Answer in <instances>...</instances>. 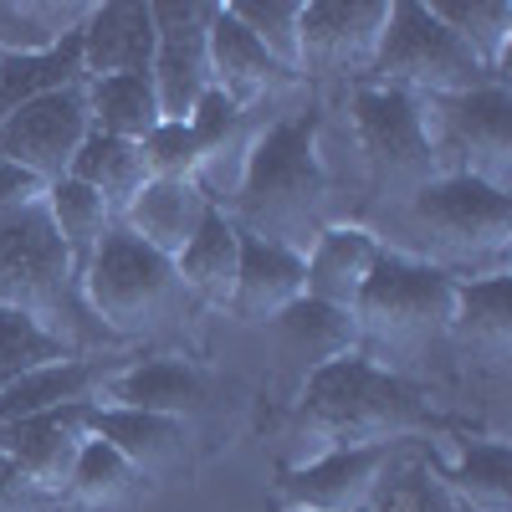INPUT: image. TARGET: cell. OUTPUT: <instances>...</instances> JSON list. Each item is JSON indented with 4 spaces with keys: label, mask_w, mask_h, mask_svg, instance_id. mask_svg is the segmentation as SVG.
Segmentation results:
<instances>
[{
    "label": "cell",
    "mask_w": 512,
    "mask_h": 512,
    "mask_svg": "<svg viewBox=\"0 0 512 512\" xmlns=\"http://www.w3.org/2000/svg\"><path fill=\"white\" fill-rule=\"evenodd\" d=\"M221 210L236 221V231L308 256L313 241L333 226V185L318 154V113L303 108L256 128L241 185Z\"/></svg>",
    "instance_id": "cell-1"
},
{
    "label": "cell",
    "mask_w": 512,
    "mask_h": 512,
    "mask_svg": "<svg viewBox=\"0 0 512 512\" xmlns=\"http://www.w3.org/2000/svg\"><path fill=\"white\" fill-rule=\"evenodd\" d=\"M436 415L410 379L379 369L364 354H349L303 379V405L292 415V466L318 461L328 451L395 446L405 436L431 431Z\"/></svg>",
    "instance_id": "cell-2"
},
{
    "label": "cell",
    "mask_w": 512,
    "mask_h": 512,
    "mask_svg": "<svg viewBox=\"0 0 512 512\" xmlns=\"http://www.w3.org/2000/svg\"><path fill=\"white\" fill-rule=\"evenodd\" d=\"M0 308L26 313L31 323L57 333L72 354H82L88 328L108 338L103 323L82 303V277L47 216V200L0 216Z\"/></svg>",
    "instance_id": "cell-3"
},
{
    "label": "cell",
    "mask_w": 512,
    "mask_h": 512,
    "mask_svg": "<svg viewBox=\"0 0 512 512\" xmlns=\"http://www.w3.org/2000/svg\"><path fill=\"white\" fill-rule=\"evenodd\" d=\"M405 226L425 241L420 262L456 272H507V241H512V195L492 190L472 175H441L405 200Z\"/></svg>",
    "instance_id": "cell-4"
},
{
    "label": "cell",
    "mask_w": 512,
    "mask_h": 512,
    "mask_svg": "<svg viewBox=\"0 0 512 512\" xmlns=\"http://www.w3.org/2000/svg\"><path fill=\"white\" fill-rule=\"evenodd\" d=\"M82 303L103 323L108 338H139V333L175 323L190 308V297L169 256H159L139 236L113 226L98 256L88 262V272H82Z\"/></svg>",
    "instance_id": "cell-5"
},
{
    "label": "cell",
    "mask_w": 512,
    "mask_h": 512,
    "mask_svg": "<svg viewBox=\"0 0 512 512\" xmlns=\"http://www.w3.org/2000/svg\"><path fill=\"white\" fill-rule=\"evenodd\" d=\"M369 77L379 88H400L410 98H461L487 88V82H502V72L482 67L477 52L456 31H446L425 0H395L390 6V26H384Z\"/></svg>",
    "instance_id": "cell-6"
},
{
    "label": "cell",
    "mask_w": 512,
    "mask_h": 512,
    "mask_svg": "<svg viewBox=\"0 0 512 512\" xmlns=\"http://www.w3.org/2000/svg\"><path fill=\"white\" fill-rule=\"evenodd\" d=\"M456 282L441 267L420 262L410 251H379V262L354 303L364 344H384V349H410L420 338H436L451 328V308H456Z\"/></svg>",
    "instance_id": "cell-7"
},
{
    "label": "cell",
    "mask_w": 512,
    "mask_h": 512,
    "mask_svg": "<svg viewBox=\"0 0 512 512\" xmlns=\"http://www.w3.org/2000/svg\"><path fill=\"white\" fill-rule=\"evenodd\" d=\"M349 113H354V134H359V149L369 159V175H374L379 195L410 200L415 190L441 180L436 134H431V118H425L420 98L364 82V88H354Z\"/></svg>",
    "instance_id": "cell-8"
},
{
    "label": "cell",
    "mask_w": 512,
    "mask_h": 512,
    "mask_svg": "<svg viewBox=\"0 0 512 512\" xmlns=\"http://www.w3.org/2000/svg\"><path fill=\"white\" fill-rule=\"evenodd\" d=\"M436 134V154H456L451 175H472L492 190L512 185V93L487 82L461 98H420Z\"/></svg>",
    "instance_id": "cell-9"
},
{
    "label": "cell",
    "mask_w": 512,
    "mask_h": 512,
    "mask_svg": "<svg viewBox=\"0 0 512 512\" xmlns=\"http://www.w3.org/2000/svg\"><path fill=\"white\" fill-rule=\"evenodd\" d=\"M88 88V82H82ZM82 88L67 93H47L36 103H21L16 113L0 118V159L36 175L41 185H57L72 175V159L82 149V139L93 134V118H88V98Z\"/></svg>",
    "instance_id": "cell-10"
},
{
    "label": "cell",
    "mask_w": 512,
    "mask_h": 512,
    "mask_svg": "<svg viewBox=\"0 0 512 512\" xmlns=\"http://www.w3.org/2000/svg\"><path fill=\"white\" fill-rule=\"evenodd\" d=\"M210 0H159L154 6V98L164 123H185L195 113V103L210 93Z\"/></svg>",
    "instance_id": "cell-11"
},
{
    "label": "cell",
    "mask_w": 512,
    "mask_h": 512,
    "mask_svg": "<svg viewBox=\"0 0 512 512\" xmlns=\"http://www.w3.org/2000/svg\"><path fill=\"white\" fill-rule=\"evenodd\" d=\"M390 0H303V67L318 77H364L379 57Z\"/></svg>",
    "instance_id": "cell-12"
},
{
    "label": "cell",
    "mask_w": 512,
    "mask_h": 512,
    "mask_svg": "<svg viewBox=\"0 0 512 512\" xmlns=\"http://www.w3.org/2000/svg\"><path fill=\"white\" fill-rule=\"evenodd\" d=\"M88 441H93V405H57V410L21 415L11 425H0V456H11L21 472L41 492H52L57 502L67 497L72 466H77Z\"/></svg>",
    "instance_id": "cell-13"
},
{
    "label": "cell",
    "mask_w": 512,
    "mask_h": 512,
    "mask_svg": "<svg viewBox=\"0 0 512 512\" xmlns=\"http://www.w3.org/2000/svg\"><path fill=\"white\" fill-rule=\"evenodd\" d=\"M390 451L395 446L328 451L318 461L287 466L277 482V497H282V507H303V512H374Z\"/></svg>",
    "instance_id": "cell-14"
},
{
    "label": "cell",
    "mask_w": 512,
    "mask_h": 512,
    "mask_svg": "<svg viewBox=\"0 0 512 512\" xmlns=\"http://www.w3.org/2000/svg\"><path fill=\"white\" fill-rule=\"evenodd\" d=\"M93 436L108 441L149 487L180 482L190 472V420H169L149 410H118V405H93Z\"/></svg>",
    "instance_id": "cell-15"
},
{
    "label": "cell",
    "mask_w": 512,
    "mask_h": 512,
    "mask_svg": "<svg viewBox=\"0 0 512 512\" xmlns=\"http://www.w3.org/2000/svg\"><path fill=\"white\" fill-rule=\"evenodd\" d=\"M82 41V77H149L154 67V6L144 0H113V6H93L77 31Z\"/></svg>",
    "instance_id": "cell-16"
},
{
    "label": "cell",
    "mask_w": 512,
    "mask_h": 512,
    "mask_svg": "<svg viewBox=\"0 0 512 512\" xmlns=\"http://www.w3.org/2000/svg\"><path fill=\"white\" fill-rule=\"evenodd\" d=\"M267 333L277 344V359L287 369H297V379H308V374H318V369L364 349L359 318L333 308V303H318V297H297L287 313H277L267 323Z\"/></svg>",
    "instance_id": "cell-17"
},
{
    "label": "cell",
    "mask_w": 512,
    "mask_h": 512,
    "mask_svg": "<svg viewBox=\"0 0 512 512\" xmlns=\"http://www.w3.org/2000/svg\"><path fill=\"white\" fill-rule=\"evenodd\" d=\"M205 374L190 359L159 354V359H139V364H118L103 384L98 405H118V410H149V415H169V420H190L205 410Z\"/></svg>",
    "instance_id": "cell-18"
},
{
    "label": "cell",
    "mask_w": 512,
    "mask_h": 512,
    "mask_svg": "<svg viewBox=\"0 0 512 512\" xmlns=\"http://www.w3.org/2000/svg\"><path fill=\"white\" fill-rule=\"evenodd\" d=\"M297 297H308L303 256L241 231V272H236V297H231L226 313L251 323V328H267L277 313H287L297 303Z\"/></svg>",
    "instance_id": "cell-19"
},
{
    "label": "cell",
    "mask_w": 512,
    "mask_h": 512,
    "mask_svg": "<svg viewBox=\"0 0 512 512\" xmlns=\"http://www.w3.org/2000/svg\"><path fill=\"white\" fill-rule=\"evenodd\" d=\"M205 216H210V195L195 180H149L134 200L123 205L118 226L175 262V256L190 246V236L200 231Z\"/></svg>",
    "instance_id": "cell-20"
},
{
    "label": "cell",
    "mask_w": 512,
    "mask_h": 512,
    "mask_svg": "<svg viewBox=\"0 0 512 512\" xmlns=\"http://www.w3.org/2000/svg\"><path fill=\"white\" fill-rule=\"evenodd\" d=\"M277 82H292V72H282L251 41V31L226 6H216V16H210V88L226 93L241 113H251Z\"/></svg>",
    "instance_id": "cell-21"
},
{
    "label": "cell",
    "mask_w": 512,
    "mask_h": 512,
    "mask_svg": "<svg viewBox=\"0 0 512 512\" xmlns=\"http://www.w3.org/2000/svg\"><path fill=\"white\" fill-rule=\"evenodd\" d=\"M379 251H384V246L374 241V231L333 221V226L313 241V251L303 256V267H308V297L354 313L359 292H364V282H369V272H374V262H379Z\"/></svg>",
    "instance_id": "cell-22"
},
{
    "label": "cell",
    "mask_w": 512,
    "mask_h": 512,
    "mask_svg": "<svg viewBox=\"0 0 512 512\" xmlns=\"http://www.w3.org/2000/svg\"><path fill=\"white\" fill-rule=\"evenodd\" d=\"M175 272L190 303L200 308H231L236 297V272H241V231L221 205H210V216L190 236V246L175 256Z\"/></svg>",
    "instance_id": "cell-23"
},
{
    "label": "cell",
    "mask_w": 512,
    "mask_h": 512,
    "mask_svg": "<svg viewBox=\"0 0 512 512\" xmlns=\"http://www.w3.org/2000/svg\"><path fill=\"white\" fill-rule=\"evenodd\" d=\"M118 364L93 359V354H77L47 369H31L21 374L11 390H0V425H11L21 415H41V410H57V405H98L103 384Z\"/></svg>",
    "instance_id": "cell-24"
},
{
    "label": "cell",
    "mask_w": 512,
    "mask_h": 512,
    "mask_svg": "<svg viewBox=\"0 0 512 512\" xmlns=\"http://www.w3.org/2000/svg\"><path fill=\"white\" fill-rule=\"evenodd\" d=\"M431 472L466 512H512V456H507V441H466L451 461L431 466Z\"/></svg>",
    "instance_id": "cell-25"
},
{
    "label": "cell",
    "mask_w": 512,
    "mask_h": 512,
    "mask_svg": "<svg viewBox=\"0 0 512 512\" xmlns=\"http://www.w3.org/2000/svg\"><path fill=\"white\" fill-rule=\"evenodd\" d=\"M451 333L461 338L466 349H477L487 359H507V349H512V292H507V272L456 282Z\"/></svg>",
    "instance_id": "cell-26"
},
{
    "label": "cell",
    "mask_w": 512,
    "mask_h": 512,
    "mask_svg": "<svg viewBox=\"0 0 512 512\" xmlns=\"http://www.w3.org/2000/svg\"><path fill=\"white\" fill-rule=\"evenodd\" d=\"M82 98H88L93 134H108V139H123V144H144L164 123L149 77H98L82 88Z\"/></svg>",
    "instance_id": "cell-27"
},
{
    "label": "cell",
    "mask_w": 512,
    "mask_h": 512,
    "mask_svg": "<svg viewBox=\"0 0 512 512\" xmlns=\"http://www.w3.org/2000/svg\"><path fill=\"white\" fill-rule=\"evenodd\" d=\"M82 41L77 31L62 36L52 52H36V57H0V118L16 113L21 103H36L47 93H67L82 88Z\"/></svg>",
    "instance_id": "cell-28"
},
{
    "label": "cell",
    "mask_w": 512,
    "mask_h": 512,
    "mask_svg": "<svg viewBox=\"0 0 512 512\" xmlns=\"http://www.w3.org/2000/svg\"><path fill=\"white\" fill-rule=\"evenodd\" d=\"M144 492H154L134 466H128L108 441H88L72 466V482H67V507H82V512H113V507H128V502H139Z\"/></svg>",
    "instance_id": "cell-29"
},
{
    "label": "cell",
    "mask_w": 512,
    "mask_h": 512,
    "mask_svg": "<svg viewBox=\"0 0 512 512\" xmlns=\"http://www.w3.org/2000/svg\"><path fill=\"white\" fill-rule=\"evenodd\" d=\"M67 180L98 190L103 205L113 210V221L123 216V205L149 185L139 144H123V139H108V134H88V139H82V149H77V159H72V175H67Z\"/></svg>",
    "instance_id": "cell-30"
},
{
    "label": "cell",
    "mask_w": 512,
    "mask_h": 512,
    "mask_svg": "<svg viewBox=\"0 0 512 512\" xmlns=\"http://www.w3.org/2000/svg\"><path fill=\"white\" fill-rule=\"evenodd\" d=\"M47 216H52V226H57L67 256H72L77 277L88 272V262H93L98 246H103V236L118 226L113 210L103 205V195L88 190V185H77V180H57V185L47 190Z\"/></svg>",
    "instance_id": "cell-31"
},
{
    "label": "cell",
    "mask_w": 512,
    "mask_h": 512,
    "mask_svg": "<svg viewBox=\"0 0 512 512\" xmlns=\"http://www.w3.org/2000/svg\"><path fill=\"white\" fill-rule=\"evenodd\" d=\"M431 16L456 31L477 52L482 67H507V41H512V6L507 0H431Z\"/></svg>",
    "instance_id": "cell-32"
},
{
    "label": "cell",
    "mask_w": 512,
    "mask_h": 512,
    "mask_svg": "<svg viewBox=\"0 0 512 512\" xmlns=\"http://www.w3.org/2000/svg\"><path fill=\"white\" fill-rule=\"evenodd\" d=\"M93 6H41V0H26V6H0V57H36L52 52L62 36L82 31Z\"/></svg>",
    "instance_id": "cell-33"
},
{
    "label": "cell",
    "mask_w": 512,
    "mask_h": 512,
    "mask_svg": "<svg viewBox=\"0 0 512 512\" xmlns=\"http://www.w3.org/2000/svg\"><path fill=\"white\" fill-rule=\"evenodd\" d=\"M226 11L251 31V41L282 72L297 77V67H303V36H297V26H303V0H226Z\"/></svg>",
    "instance_id": "cell-34"
},
{
    "label": "cell",
    "mask_w": 512,
    "mask_h": 512,
    "mask_svg": "<svg viewBox=\"0 0 512 512\" xmlns=\"http://www.w3.org/2000/svg\"><path fill=\"white\" fill-rule=\"evenodd\" d=\"M62 359H77V354L57 333L31 323L26 313L0 308V390H11V384L31 369H47V364H62Z\"/></svg>",
    "instance_id": "cell-35"
},
{
    "label": "cell",
    "mask_w": 512,
    "mask_h": 512,
    "mask_svg": "<svg viewBox=\"0 0 512 512\" xmlns=\"http://www.w3.org/2000/svg\"><path fill=\"white\" fill-rule=\"evenodd\" d=\"M139 154H144L149 180H195L200 175V144L185 123H159L139 144Z\"/></svg>",
    "instance_id": "cell-36"
},
{
    "label": "cell",
    "mask_w": 512,
    "mask_h": 512,
    "mask_svg": "<svg viewBox=\"0 0 512 512\" xmlns=\"http://www.w3.org/2000/svg\"><path fill=\"white\" fill-rule=\"evenodd\" d=\"M0 512H67L52 492H41L11 456H0Z\"/></svg>",
    "instance_id": "cell-37"
},
{
    "label": "cell",
    "mask_w": 512,
    "mask_h": 512,
    "mask_svg": "<svg viewBox=\"0 0 512 512\" xmlns=\"http://www.w3.org/2000/svg\"><path fill=\"white\" fill-rule=\"evenodd\" d=\"M400 512H466L441 482H436V472L431 466H415V472H405V482H400V492L390 497Z\"/></svg>",
    "instance_id": "cell-38"
},
{
    "label": "cell",
    "mask_w": 512,
    "mask_h": 512,
    "mask_svg": "<svg viewBox=\"0 0 512 512\" xmlns=\"http://www.w3.org/2000/svg\"><path fill=\"white\" fill-rule=\"evenodd\" d=\"M41 200H47V185H41L36 175H26V169L0 159V216L26 210V205H41Z\"/></svg>",
    "instance_id": "cell-39"
},
{
    "label": "cell",
    "mask_w": 512,
    "mask_h": 512,
    "mask_svg": "<svg viewBox=\"0 0 512 512\" xmlns=\"http://www.w3.org/2000/svg\"><path fill=\"white\" fill-rule=\"evenodd\" d=\"M374 512H400V507H395V502H384V507H374Z\"/></svg>",
    "instance_id": "cell-40"
},
{
    "label": "cell",
    "mask_w": 512,
    "mask_h": 512,
    "mask_svg": "<svg viewBox=\"0 0 512 512\" xmlns=\"http://www.w3.org/2000/svg\"><path fill=\"white\" fill-rule=\"evenodd\" d=\"M287 512H303V507H287Z\"/></svg>",
    "instance_id": "cell-41"
}]
</instances>
